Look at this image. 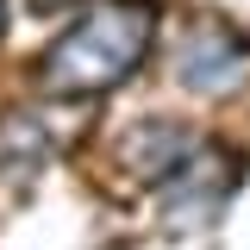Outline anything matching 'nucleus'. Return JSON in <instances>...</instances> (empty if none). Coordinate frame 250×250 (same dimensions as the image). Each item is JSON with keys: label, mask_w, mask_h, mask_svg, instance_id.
Listing matches in <instances>:
<instances>
[{"label": "nucleus", "mask_w": 250, "mask_h": 250, "mask_svg": "<svg viewBox=\"0 0 250 250\" xmlns=\"http://www.w3.org/2000/svg\"><path fill=\"white\" fill-rule=\"evenodd\" d=\"M144 44H150V13L131 0H113V6H100L62 31V44L44 57V75H50V88L100 94L138 69Z\"/></svg>", "instance_id": "obj_1"}]
</instances>
